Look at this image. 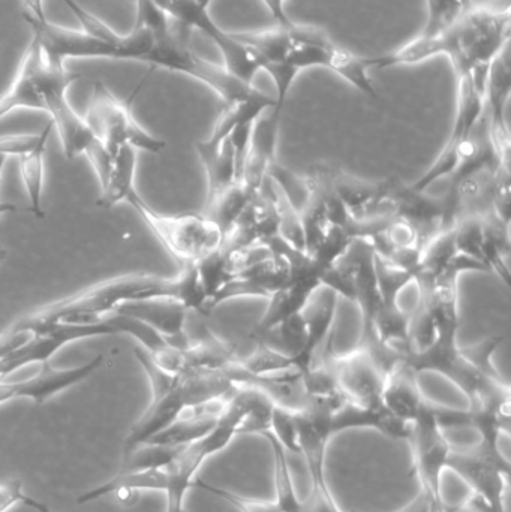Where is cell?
<instances>
[{"mask_svg": "<svg viewBox=\"0 0 511 512\" xmlns=\"http://www.w3.org/2000/svg\"><path fill=\"white\" fill-rule=\"evenodd\" d=\"M233 35L257 54L261 71L272 77L276 87L275 113H284L294 80L300 72L311 68L329 69L363 95L378 99L365 59L336 45L318 27L293 23L257 32H233Z\"/></svg>", "mask_w": 511, "mask_h": 512, "instance_id": "6da1fadb", "label": "cell"}, {"mask_svg": "<svg viewBox=\"0 0 511 512\" xmlns=\"http://www.w3.org/2000/svg\"><path fill=\"white\" fill-rule=\"evenodd\" d=\"M168 298L179 301L191 312L207 315V300L198 280L195 264L183 265L176 277L134 273L89 286L71 297L48 304L20 319L29 328L60 322L98 321L113 315L119 307L137 301Z\"/></svg>", "mask_w": 511, "mask_h": 512, "instance_id": "7a4b0ae2", "label": "cell"}, {"mask_svg": "<svg viewBox=\"0 0 511 512\" xmlns=\"http://www.w3.org/2000/svg\"><path fill=\"white\" fill-rule=\"evenodd\" d=\"M510 8L471 6L443 32L419 35L393 53L365 59L369 69L416 65L435 56H447L458 75L489 69L492 60L510 44Z\"/></svg>", "mask_w": 511, "mask_h": 512, "instance_id": "3957f363", "label": "cell"}, {"mask_svg": "<svg viewBox=\"0 0 511 512\" xmlns=\"http://www.w3.org/2000/svg\"><path fill=\"white\" fill-rule=\"evenodd\" d=\"M252 388L237 385L218 424L206 436L180 448L179 453L165 466V512H185V499L192 490L201 466L224 451L236 436L242 435L243 423L251 406Z\"/></svg>", "mask_w": 511, "mask_h": 512, "instance_id": "277c9868", "label": "cell"}, {"mask_svg": "<svg viewBox=\"0 0 511 512\" xmlns=\"http://www.w3.org/2000/svg\"><path fill=\"white\" fill-rule=\"evenodd\" d=\"M447 469L470 487L464 504L450 512H507L506 495L510 483V462L500 447L479 442L473 447H453Z\"/></svg>", "mask_w": 511, "mask_h": 512, "instance_id": "5b68a950", "label": "cell"}, {"mask_svg": "<svg viewBox=\"0 0 511 512\" xmlns=\"http://www.w3.org/2000/svg\"><path fill=\"white\" fill-rule=\"evenodd\" d=\"M147 77L138 84L126 101L117 98L102 81L92 84L87 113L84 116L90 131L96 140L116 156L122 147L129 146L137 152H146L156 155L165 149V141L153 137L140 123L135 120L132 113V102L137 98L140 90L146 84Z\"/></svg>", "mask_w": 511, "mask_h": 512, "instance_id": "8992f818", "label": "cell"}, {"mask_svg": "<svg viewBox=\"0 0 511 512\" xmlns=\"http://www.w3.org/2000/svg\"><path fill=\"white\" fill-rule=\"evenodd\" d=\"M153 236L164 246L180 267L197 264L204 256L221 248L224 234L215 222L201 215H164L156 212L137 192L128 198Z\"/></svg>", "mask_w": 511, "mask_h": 512, "instance_id": "52a82bcc", "label": "cell"}, {"mask_svg": "<svg viewBox=\"0 0 511 512\" xmlns=\"http://www.w3.org/2000/svg\"><path fill=\"white\" fill-rule=\"evenodd\" d=\"M152 2L186 32L197 29L209 36L218 47L228 74L248 86H254L252 83L255 75L261 71L257 54L242 44L233 32H225L222 27H219L209 14V8H204L198 0H152Z\"/></svg>", "mask_w": 511, "mask_h": 512, "instance_id": "ba28073f", "label": "cell"}, {"mask_svg": "<svg viewBox=\"0 0 511 512\" xmlns=\"http://www.w3.org/2000/svg\"><path fill=\"white\" fill-rule=\"evenodd\" d=\"M408 444L413 451L414 468L419 478L422 492L431 502V510L446 512L447 504L443 496V474L447 469L452 442L432 414L429 400H426L422 414L411 423Z\"/></svg>", "mask_w": 511, "mask_h": 512, "instance_id": "9c48e42d", "label": "cell"}, {"mask_svg": "<svg viewBox=\"0 0 511 512\" xmlns=\"http://www.w3.org/2000/svg\"><path fill=\"white\" fill-rule=\"evenodd\" d=\"M65 69V65L48 62L32 36L11 86L0 95V120L17 110L44 111L45 92Z\"/></svg>", "mask_w": 511, "mask_h": 512, "instance_id": "30bf717a", "label": "cell"}, {"mask_svg": "<svg viewBox=\"0 0 511 512\" xmlns=\"http://www.w3.org/2000/svg\"><path fill=\"white\" fill-rule=\"evenodd\" d=\"M104 358V355L99 354L86 364L69 369H56L47 361L41 364L36 375L23 381H0V405L20 399H29L35 405H42L51 397L90 378L104 364Z\"/></svg>", "mask_w": 511, "mask_h": 512, "instance_id": "8fae6325", "label": "cell"}, {"mask_svg": "<svg viewBox=\"0 0 511 512\" xmlns=\"http://www.w3.org/2000/svg\"><path fill=\"white\" fill-rule=\"evenodd\" d=\"M77 80L78 75L63 72L48 87L44 99V113L50 116V123L56 129L63 153L69 161L84 155L96 140L84 117L78 116L66 96L71 84Z\"/></svg>", "mask_w": 511, "mask_h": 512, "instance_id": "7c38bea8", "label": "cell"}, {"mask_svg": "<svg viewBox=\"0 0 511 512\" xmlns=\"http://www.w3.org/2000/svg\"><path fill=\"white\" fill-rule=\"evenodd\" d=\"M387 200L395 218L404 219L419 234L420 248L446 228L444 200L416 191L399 179H387Z\"/></svg>", "mask_w": 511, "mask_h": 512, "instance_id": "4fadbf2b", "label": "cell"}, {"mask_svg": "<svg viewBox=\"0 0 511 512\" xmlns=\"http://www.w3.org/2000/svg\"><path fill=\"white\" fill-rule=\"evenodd\" d=\"M291 280V264L287 256L273 252L269 258L251 265L231 277L210 303V312L225 301L242 297L270 298Z\"/></svg>", "mask_w": 511, "mask_h": 512, "instance_id": "5bb4252c", "label": "cell"}, {"mask_svg": "<svg viewBox=\"0 0 511 512\" xmlns=\"http://www.w3.org/2000/svg\"><path fill=\"white\" fill-rule=\"evenodd\" d=\"M339 388L350 402L366 408H380L386 373L380 369L366 349L357 346L353 352L335 357Z\"/></svg>", "mask_w": 511, "mask_h": 512, "instance_id": "9a60e30c", "label": "cell"}, {"mask_svg": "<svg viewBox=\"0 0 511 512\" xmlns=\"http://www.w3.org/2000/svg\"><path fill=\"white\" fill-rule=\"evenodd\" d=\"M338 295L330 289L321 286L312 295L305 309L302 310L303 322L306 328L305 346L293 358L294 366L303 373L311 367L315 355L333 342V322L336 316Z\"/></svg>", "mask_w": 511, "mask_h": 512, "instance_id": "2e32d148", "label": "cell"}, {"mask_svg": "<svg viewBox=\"0 0 511 512\" xmlns=\"http://www.w3.org/2000/svg\"><path fill=\"white\" fill-rule=\"evenodd\" d=\"M114 313L149 325L176 348H186L191 343L188 334L185 333L189 310L179 301L168 300V298L137 301V303L119 307Z\"/></svg>", "mask_w": 511, "mask_h": 512, "instance_id": "e0dca14e", "label": "cell"}, {"mask_svg": "<svg viewBox=\"0 0 511 512\" xmlns=\"http://www.w3.org/2000/svg\"><path fill=\"white\" fill-rule=\"evenodd\" d=\"M281 117L282 114L275 113L272 108L269 114H261L252 128L248 159L242 179V185L252 195H257L261 191L270 167L276 162Z\"/></svg>", "mask_w": 511, "mask_h": 512, "instance_id": "ac0fdd59", "label": "cell"}, {"mask_svg": "<svg viewBox=\"0 0 511 512\" xmlns=\"http://www.w3.org/2000/svg\"><path fill=\"white\" fill-rule=\"evenodd\" d=\"M417 373L405 363L399 361L386 375L383 394H381V405L387 412L411 424L420 414L426 405V399L420 391Z\"/></svg>", "mask_w": 511, "mask_h": 512, "instance_id": "d6986e66", "label": "cell"}, {"mask_svg": "<svg viewBox=\"0 0 511 512\" xmlns=\"http://www.w3.org/2000/svg\"><path fill=\"white\" fill-rule=\"evenodd\" d=\"M198 158L206 170L207 198L204 206L212 204L216 198L221 197L227 189L239 183L236 176L233 149L228 140H225L218 149H210L203 141L195 144Z\"/></svg>", "mask_w": 511, "mask_h": 512, "instance_id": "ffe728a7", "label": "cell"}, {"mask_svg": "<svg viewBox=\"0 0 511 512\" xmlns=\"http://www.w3.org/2000/svg\"><path fill=\"white\" fill-rule=\"evenodd\" d=\"M135 168H137V150L125 146L114 156L113 165L107 179L101 185L96 206L101 209H111L117 204L128 201L135 192Z\"/></svg>", "mask_w": 511, "mask_h": 512, "instance_id": "44dd1931", "label": "cell"}, {"mask_svg": "<svg viewBox=\"0 0 511 512\" xmlns=\"http://www.w3.org/2000/svg\"><path fill=\"white\" fill-rule=\"evenodd\" d=\"M167 475L165 469H147V471L117 472L110 481L78 496L77 504L86 505L113 495L117 490H134V492H165Z\"/></svg>", "mask_w": 511, "mask_h": 512, "instance_id": "7402d4cb", "label": "cell"}, {"mask_svg": "<svg viewBox=\"0 0 511 512\" xmlns=\"http://www.w3.org/2000/svg\"><path fill=\"white\" fill-rule=\"evenodd\" d=\"M263 438L269 442L275 463V502L281 512H308L305 502L300 501L299 493L294 486L293 475L288 465L287 451L273 438L270 433H264Z\"/></svg>", "mask_w": 511, "mask_h": 512, "instance_id": "603a6c76", "label": "cell"}, {"mask_svg": "<svg viewBox=\"0 0 511 512\" xmlns=\"http://www.w3.org/2000/svg\"><path fill=\"white\" fill-rule=\"evenodd\" d=\"M254 197L242 183H236L212 204L204 206L203 215L215 222L225 236L239 221Z\"/></svg>", "mask_w": 511, "mask_h": 512, "instance_id": "cb8c5ba5", "label": "cell"}, {"mask_svg": "<svg viewBox=\"0 0 511 512\" xmlns=\"http://www.w3.org/2000/svg\"><path fill=\"white\" fill-rule=\"evenodd\" d=\"M45 152L47 143L33 149L32 152L18 158L21 180H23L24 191L29 197L30 212L38 219L45 216L42 207V194H44L45 177Z\"/></svg>", "mask_w": 511, "mask_h": 512, "instance_id": "d4e9b609", "label": "cell"}, {"mask_svg": "<svg viewBox=\"0 0 511 512\" xmlns=\"http://www.w3.org/2000/svg\"><path fill=\"white\" fill-rule=\"evenodd\" d=\"M374 251V249H372ZM374 271L377 279L378 291H380L381 301L386 306H396L399 304V295L414 282L413 271L407 268L399 267L387 259L380 258L374 254Z\"/></svg>", "mask_w": 511, "mask_h": 512, "instance_id": "484cf974", "label": "cell"}, {"mask_svg": "<svg viewBox=\"0 0 511 512\" xmlns=\"http://www.w3.org/2000/svg\"><path fill=\"white\" fill-rule=\"evenodd\" d=\"M197 268L198 280L207 300V313H210V303L216 297L219 291L224 288L225 283L233 277L228 265L227 252L219 248L195 264Z\"/></svg>", "mask_w": 511, "mask_h": 512, "instance_id": "4316f807", "label": "cell"}, {"mask_svg": "<svg viewBox=\"0 0 511 512\" xmlns=\"http://www.w3.org/2000/svg\"><path fill=\"white\" fill-rule=\"evenodd\" d=\"M428 18L420 35H435L452 26L473 6V0H426Z\"/></svg>", "mask_w": 511, "mask_h": 512, "instance_id": "83f0119b", "label": "cell"}, {"mask_svg": "<svg viewBox=\"0 0 511 512\" xmlns=\"http://www.w3.org/2000/svg\"><path fill=\"white\" fill-rule=\"evenodd\" d=\"M504 336H491L473 345L459 346L462 358L473 369L492 379H501L500 372L494 364V355L503 343Z\"/></svg>", "mask_w": 511, "mask_h": 512, "instance_id": "f1b7e54d", "label": "cell"}, {"mask_svg": "<svg viewBox=\"0 0 511 512\" xmlns=\"http://www.w3.org/2000/svg\"><path fill=\"white\" fill-rule=\"evenodd\" d=\"M192 490H203V492L210 493L221 501L227 502L230 507L239 512H281L275 501H258V499L248 498V496L240 495V493L213 486V484L198 480V478L194 481Z\"/></svg>", "mask_w": 511, "mask_h": 512, "instance_id": "f546056e", "label": "cell"}, {"mask_svg": "<svg viewBox=\"0 0 511 512\" xmlns=\"http://www.w3.org/2000/svg\"><path fill=\"white\" fill-rule=\"evenodd\" d=\"M53 125L48 123L39 134L3 135L0 137V156H20L32 152L41 144L48 143Z\"/></svg>", "mask_w": 511, "mask_h": 512, "instance_id": "4dcf8cb0", "label": "cell"}, {"mask_svg": "<svg viewBox=\"0 0 511 512\" xmlns=\"http://www.w3.org/2000/svg\"><path fill=\"white\" fill-rule=\"evenodd\" d=\"M308 512H344L339 508L333 495L311 496V501L306 504ZM398 512H431V502L428 496L420 490V495L407 507Z\"/></svg>", "mask_w": 511, "mask_h": 512, "instance_id": "1f68e13d", "label": "cell"}, {"mask_svg": "<svg viewBox=\"0 0 511 512\" xmlns=\"http://www.w3.org/2000/svg\"><path fill=\"white\" fill-rule=\"evenodd\" d=\"M33 334L35 331L24 327L20 321L6 328L3 333H0V360L14 352L15 349L21 348L27 340L32 339Z\"/></svg>", "mask_w": 511, "mask_h": 512, "instance_id": "d6a6232c", "label": "cell"}, {"mask_svg": "<svg viewBox=\"0 0 511 512\" xmlns=\"http://www.w3.org/2000/svg\"><path fill=\"white\" fill-rule=\"evenodd\" d=\"M84 155L89 159V164L92 165L93 171L98 177L99 185H102L107 179L108 173H110L114 156L98 140H95V143L87 149Z\"/></svg>", "mask_w": 511, "mask_h": 512, "instance_id": "836d02e7", "label": "cell"}, {"mask_svg": "<svg viewBox=\"0 0 511 512\" xmlns=\"http://www.w3.org/2000/svg\"><path fill=\"white\" fill-rule=\"evenodd\" d=\"M24 489L21 481L11 480L0 484V512L11 510L14 505L20 504Z\"/></svg>", "mask_w": 511, "mask_h": 512, "instance_id": "e575fe53", "label": "cell"}, {"mask_svg": "<svg viewBox=\"0 0 511 512\" xmlns=\"http://www.w3.org/2000/svg\"><path fill=\"white\" fill-rule=\"evenodd\" d=\"M21 9H23V17L26 23L47 20L44 0H21Z\"/></svg>", "mask_w": 511, "mask_h": 512, "instance_id": "d590c367", "label": "cell"}, {"mask_svg": "<svg viewBox=\"0 0 511 512\" xmlns=\"http://www.w3.org/2000/svg\"><path fill=\"white\" fill-rule=\"evenodd\" d=\"M263 3L278 26H290V24H293V21L290 20L287 12H285V0H263Z\"/></svg>", "mask_w": 511, "mask_h": 512, "instance_id": "8d00e7d4", "label": "cell"}, {"mask_svg": "<svg viewBox=\"0 0 511 512\" xmlns=\"http://www.w3.org/2000/svg\"><path fill=\"white\" fill-rule=\"evenodd\" d=\"M20 504H23L24 507L30 508V510L35 512H54L48 505H45L44 502L36 501V499L27 496L26 493H24L23 498H21Z\"/></svg>", "mask_w": 511, "mask_h": 512, "instance_id": "74e56055", "label": "cell"}, {"mask_svg": "<svg viewBox=\"0 0 511 512\" xmlns=\"http://www.w3.org/2000/svg\"><path fill=\"white\" fill-rule=\"evenodd\" d=\"M6 158L5 156H0V179H2L3 168H5ZM17 212V206L9 203H0V216L8 215V213Z\"/></svg>", "mask_w": 511, "mask_h": 512, "instance_id": "f35d334b", "label": "cell"}, {"mask_svg": "<svg viewBox=\"0 0 511 512\" xmlns=\"http://www.w3.org/2000/svg\"><path fill=\"white\" fill-rule=\"evenodd\" d=\"M6 255H8V252H6L5 248H2V246H0V264H2L3 261H5Z\"/></svg>", "mask_w": 511, "mask_h": 512, "instance_id": "ab89813d", "label": "cell"}]
</instances>
